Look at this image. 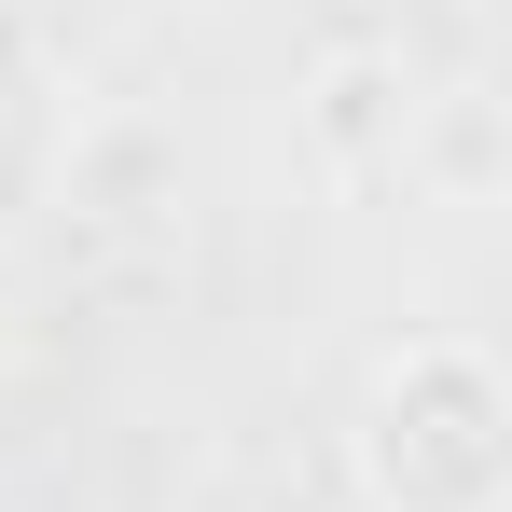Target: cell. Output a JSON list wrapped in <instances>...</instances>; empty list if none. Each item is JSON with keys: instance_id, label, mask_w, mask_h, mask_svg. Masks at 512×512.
I'll list each match as a JSON object with an SVG mask.
<instances>
[{"instance_id": "obj_1", "label": "cell", "mask_w": 512, "mask_h": 512, "mask_svg": "<svg viewBox=\"0 0 512 512\" xmlns=\"http://www.w3.org/2000/svg\"><path fill=\"white\" fill-rule=\"evenodd\" d=\"M360 499L374 512H499L512 499V402L471 346H402L360 402Z\"/></svg>"}, {"instance_id": "obj_2", "label": "cell", "mask_w": 512, "mask_h": 512, "mask_svg": "<svg viewBox=\"0 0 512 512\" xmlns=\"http://www.w3.org/2000/svg\"><path fill=\"white\" fill-rule=\"evenodd\" d=\"M56 139H70V97L42 70L28 14L0 0V236H28V208H42V180H56Z\"/></svg>"}]
</instances>
